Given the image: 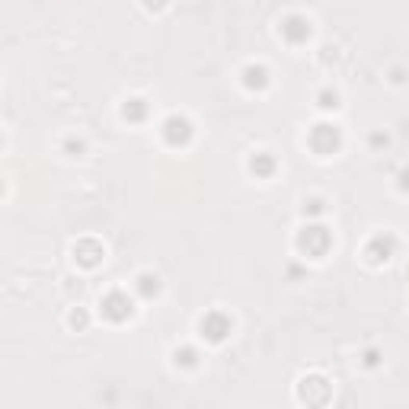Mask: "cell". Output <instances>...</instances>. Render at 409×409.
<instances>
[{
	"label": "cell",
	"mask_w": 409,
	"mask_h": 409,
	"mask_svg": "<svg viewBox=\"0 0 409 409\" xmlns=\"http://www.w3.org/2000/svg\"><path fill=\"white\" fill-rule=\"evenodd\" d=\"M282 32L288 35V39H294V32H297V39H307V35H310V22L300 19V16H291V19L282 26Z\"/></svg>",
	"instance_id": "cell-1"
}]
</instances>
